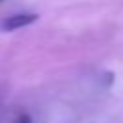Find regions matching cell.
Wrapping results in <instances>:
<instances>
[{
    "mask_svg": "<svg viewBox=\"0 0 123 123\" xmlns=\"http://www.w3.org/2000/svg\"><path fill=\"white\" fill-rule=\"evenodd\" d=\"M37 19H38V13H33V12L12 13V15H8V17H4V19L0 21V31H4V33L17 31V29H23V27L33 25Z\"/></svg>",
    "mask_w": 123,
    "mask_h": 123,
    "instance_id": "6da1fadb",
    "label": "cell"
},
{
    "mask_svg": "<svg viewBox=\"0 0 123 123\" xmlns=\"http://www.w3.org/2000/svg\"><path fill=\"white\" fill-rule=\"evenodd\" d=\"M15 123H33V121H31V115H27V113H21V115L15 119Z\"/></svg>",
    "mask_w": 123,
    "mask_h": 123,
    "instance_id": "7a4b0ae2",
    "label": "cell"
},
{
    "mask_svg": "<svg viewBox=\"0 0 123 123\" xmlns=\"http://www.w3.org/2000/svg\"><path fill=\"white\" fill-rule=\"evenodd\" d=\"M0 2H2V0H0Z\"/></svg>",
    "mask_w": 123,
    "mask_h": 123,
    "instance_id": "3957f363",
    "label": "cell"
}]
</instances>
